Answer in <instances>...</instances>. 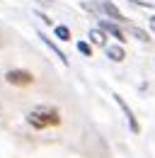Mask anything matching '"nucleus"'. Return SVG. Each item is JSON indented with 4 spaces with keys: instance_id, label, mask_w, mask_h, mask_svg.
Wrapping results in <instances>:
<instances>
[{
    "instance_id": "6e6552de",
    "label": "nucleus",
    "mask_w": 155,
    "mask_h": 158,
    "mask_svg": "<svg viewBox=\"0 0 155 158\" xmlns=\"http://www.w3.org/2000/svg\"><path fill=\"white\" fill-rule=\"evenodd\" d=\"M39 37H41V39H44L46 44H49V46H51V51H54V54H56L58 59H61V63H68V59H66V54H63V51H61V49H58L56 44H54V41L49 39V37H44V34H39Z\"/></svg>"
},
{
    "instance_id": "0eeeda50",
    "label": "nucleus",
    "mask_w": 155,
    "mask_h": 158,
    "mask_svg": "<svg viewBox=\"0 0 155 158\" xmlns=\"http://www.w3.org/2000/svg\"><path fill=\"white\" fill-rule=\"evenodd\" d=\"M90 39H92V44H97V46H104V44H107V37H104V29H102V27L90 32Z\"/></svg>"
},
{
    "instance_id": "7ed1b4c3",
    "label": "nucleus",
    "mask_w": 155,
    "mask_h": 158,
    "mask_svg": "<svg viewBox=\"0 0 155 158\" xmlns=\"http://www.w3.org/2000/svg\"><path fill=\"white\" fill-rule=\"evenodd\" d=\"M114 102H116V105H119V107H121V110H124V114H126V119H129V124H131V131H133V134H138V131H141V124H138V122H136V117H133V112H131V110H129V105H126V102H124V100L119 98V95H114Z\"/></svg>"
},
{
    "instance_id": "f257e3e1",
    "label": "nucleus",
    "mask_w": 155,
    "mask_h": 158,
    "mask_svg": "<svg viewBox=\"0 0 155 158\" xmlns=\"http://www.w3.org/2000/svg\"><path fill=\"white\" fill-rule=\"evenodd\" d=\"M27 119H29V124H32L34 129H49V127H56L58 122H61L58 110L56 107H46V105L34 107V110L27 114Z\"/></svg>"
},
{
    "instance_id": "423d86ee",
    "label": "nucleus",
    "mask_w": 155,
    "mask_h": 158,
    "mask_svg": "<svg viewBox=\"0 0 155 158\" xmlns=\"http://www.w3.org/2000/svg\"><path fill=\"white\" fill-rule=\"evenodd\" d=\"M107 56L119 63V61H124V56H126V54H124V49H121V46H107Z\"/></svg>"
},
{
    "instance_id": "f8f14e48",
    "label": "nucleus",
    "mask_w": 155,
    "mask_h": 158,
    "mask_svg": "<svg viewBox=\"0 0 155 158\" xmlns=\"http://www.w3.org/2000/svg\"><path fill=\"white\" fill-rule=\"evenodd\" d=\"M148 24H150V29L155 32V17H150V20H148Z\"/></svg>"
},
{
    "instance_id": "9b49d317",
    "label": "nucleus",
    "mask_w": 155,
    "mask_h": 158,
    "mask_svg": "<svg viewBox=\"0 0 155 158\" xmlns=\"http://www.w3.org/2000/svg\"><path fill=\"white\" fill-rule=\"evenodd\" d=\"M78 51L85 54V56H92V46H90L87 41H78Z\"/></svg>"
},
{
    "instance_id": "9d476101",
    "label": "nucleus",
    "mask_w": 155,
    "mask_h": 158,
    "mask_svg": "<svg viewBox=\"0 0 155 158\" xmlns=\"http://www.w3.org/2000/svg\"><path fill=\"white\" fill-rule=\"evenodd\" d=\"M129 34H133L136 39H141V41H148V34L143 29H138V27H129Z\"/></svg>"
},
{
    "instance_id": "f03ea898",
    "label": "nucleus",
    "mask_w": 155,
    "mask_h": 158,
    "mask_svg": "<svg viewBox=\"0 0 155 158\" xmlns=\"http://www.w3.org/2000/svg\"><path fill=\"white\" fill-rule=\"evenodd\" d=\"M5 80H7L10 85H19V88H24V85H29V83L34 80V76L27 73V71H10V73L5 76Z\"/></svg>"
},
{
    "instance_id": "1a4fd4ad",
    "label": "nucleus",
    "mask_w": 155,
    "mask_h": 158,
    "mask_svg": "<svg viewBox=\"0 0 155 158\" xmlns=\"http://www.w3.org/2000/svg\"><path fill=\"white\" fill-rule=\"evenodd\" d=\"M54 34H56L61 41H68V39H70V29H68V27H63V24H58L56 29H54Z\"/></svg>"
},
{
    "instance_id": "20e7f679",
    "label": "nucleus",
    "mask_w": 155,
    "mask_h": 158,
    "mask_svg": "<svg viewBox=\"0 0 155 158\" xmlns=\"http://www.w3.org/2000/svg\"><path fill=\"white\" fill-rule=\"evenodd\" d=\"M102 12H104V15H109L114 22H124V20H126V17L119 12V7H116L114 2H109V0H104V2H102Z\"/></svg>"
},
{
    "instance_id": "39448f33",
    "label": "nucleus",
    "mask_w": 155,
    "mask_h": 158,
    "mask_svg": "<svg viewBox=\"0 0 155 158\" xmlns=\"http://www.w3.org/2000/svg\"><path fill=\"white\" fill-rule=\"evenodd\" d=\"M99 27H102L104 32H109L112 37H116V39H119V41H126V37H124V32H121V29L116 27L114 22H109V20H102V24H99Z\"/></svg>"
}]
</instances>
